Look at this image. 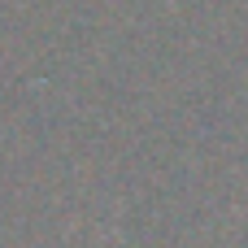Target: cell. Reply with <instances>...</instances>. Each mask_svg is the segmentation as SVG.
I'll use <instances>...</instances> for the list:
<instances>
[]
</instances>
